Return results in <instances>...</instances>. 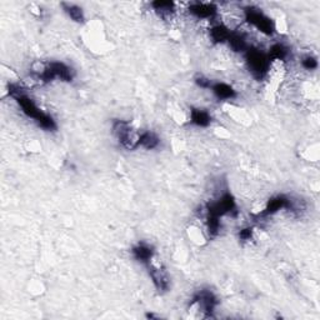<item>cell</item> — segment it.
<instances>
[{"instance_id": "1", "label": "cell", "mask_w": 320, "mask_h": 320, "mask_svg": "<svg viewBox=\"0 0 320 320\" xmlns=\"http://www.w3.org/2000/svg\"><path fill=\"white\" fill-rule=\"evenodd\" d=\"M9 94L17 100V103L19 104V107L22 108L23 113L27 115L28 118H32L33 120L37 121L38 125L40 128L45 129L48 131H54L56 130V123L53 118L49 114L44 113L43 110L38 108V105L35 104L34 100L32 98L28 97L24 92H23L22 88L17 87V85H10L9 87Z\"/></svg>"}, {"instance_id": "2", "label": "cell", "mask_w": 320, "mask_h": 320, "mask_svg": "<svg viewBox=\"0 0 320 320\" xmlns=\"http://www.w3.org/2000/svg\"><path fill=\"white\" fill-rule=\"evenodd\" d=\"M113 133L117 136L118 141L126 150H134L139 146L140 134L136 133L128 121L115 120L113 123Z\"/></svg>"}, {"instance_id": "3", "label": "cell", "mask_w": 320, "mask_h": 320, "mask_svg": "<svg viewBox=\"0 0 320 320\" xmlns=\"http://www.w3.org/2000/svg\"><path fill=\"white\" fill-rule=\"evenodd\" d=\"M245 59H247L248 66L253 75L258 79H262L268 73L270 66L269 56L263 54L257 49H248L245 51Z\"/></svg>"}, {"instance_id": "4", "label": "cell", "mask_w": 320, "mask_h": 320, "mask_svg": "<svg viewBox=\"0 0 320 320\" xmlns=\"http://www.w3.org/2000/svg\"><path fill=\"white\" fill-rule=\"evenodd\" d=\"M245 20L267 35L273 34L275 30L274 23L272 22V19L267 17L263 12H260L259 9H255V8H248L245 10Z\"/></svg>"}, {"instance_id": "5", "label": "cell", "mask_w": 320, "mask_h": 320, "mask_svg": "<svg viewBox=\"0 0 320 320\" xmlns=\"http://www.w3.org/2000/svg\"><path fill=\"white\" fill-rule=\"evenodd\" d=\"M234 209H235V200H234L233 195L225 193L218 200L209 204L206 211H208V215L220 218V216L225 215V214L231 213Z\"/></svg>"}, {"instance_id": "6", "label": "cell", "mask_w": 320, "mask_h": 320, "mask_svg": "<svg viewBox=\"0 0 320 320\" xmlns=\"http://www.w3.org/2000/svg\"><path fill=\"white\" fill-rule=\"evenodd\" d=\"M146 267H148L149 275H150L155 288L158 289L159 291L169 290L170 280H169V277H168L167 272H165L163 268H160L159 265H154L153 260H151Z\"/></svg>"}, {"instance_id": "7", "label": "cell", "mask_w": 320, "mask_h": 320, "mask_svg": "<svg viewBox=\"0 0 320 320\" xmlns=\"http://www.w3.org/2000/svg\"><path fill=\"white\" fill-rule=\"evenodd\" d=\"M193 304H198L201 310L210 316L216 305V298L210 290H200L193 299Z\"/></svg>"}, {"instance_id": "8", "label": "cell", "mask_w": 320, "mask_h": 320, "mask_svg": "<svg viewBox=\"0 0 320 320\" xmlns=\"http://www.w3.org/2000/svg\"><path fill=\"white\" fill-rule=\"evenodd\" d=\"M291 204L293 201L289 199L285 195H278V197L273 198L268 201V205L265 206L264 211H263V215H272L275 214L277 211H279L280 209H291Z\"/></svg>"}, {"instance_id": "9", "label": "cell", "mask_w": 320, "mask_h": 320, "mask_svg": "<svg viewBox=\"0 0 320 320\" xmlns=\"http://www.w3.org/2000/svg\"><path fill=\"white\" fill-rule=\"evenodd\" d=\"M48 66L50 69L51 74H53L54 79L59 78L64 80V82H71L74 78L73 69L66 65V64L60 63V61H51Z\"/></svg>"}, {"instance_id": "10", "label": "cell", "mask_w": 320, "mask_h": 320, "mask_svg": "<svg viewBox=\"0 0 320 320\" xmlns=\"http://www.w3.org/2000/svg\"><path fill=\"white\" fill-rule=\"evenodd\" d=\"M189 12L194 17L200 19H210L216 14V7L214 4H205V3H197L189 7Z\"/></svg>"}, {"instance_id": "11", "label": "cell", "mask_w": 320, "mask_h": 320, "mask_svg": "<svg viewBox=\"0 0 320 320\" xmlns=\"http://www.w3.org/2000/svg\"><path fill=\"white\" fill-rule=\"evenodd\" d=\"M133 255L138 262L143 263V264L148 265L149 263L153 260V250L150 247L145 244H139L136 247L133 248Z\"/></svg>"}, {"instance_id": "12", "label": "cell", "mask_w": 320, "mask_h": 320, "mask_svg": "<svg viewBox=\"0 0 320 320\" xmlns=\"http://www.w3.org/2000/svg\"><path fill=\"white\" fill-rule=\"evenodd\" d=\"M213 90V93L215 94V97L218 99H233L236 95L235 90L230 87V85L225 84V83H216V84H213L210 88Z\"/></svg>"}, {"instance_id": "13", "label": "cell", "mask_w": 320, "mask_h": 320, "mask_svg": "<svg viewBox=\"0 0 320 320\" xmlns=\"http://www.w3.org/2000/svg\"><path fill=\"white\" fill-rule=\"evenodd\" d=\"M190 120L198 126H208L211 121V117L208 112L203 109H193L190 112Z\"/></svg>"}, {"instance_id": "14", "label": "cell", "mask_w": 320, "mask_h": 320, "mask_svg": "<svg viewBox=\"0 0 320 320\" xmlns=\"http://www.w3.org/2000/svg\"><path fill=\"white\" fill-rule=\"evenodd\" d=\"M159 143L160 140L158 136L154 133H150V131L140 134V138H139V145H141L145 149H149V150L155 149L159 145Z\"/></svg>"}, {"instance_id": "15", "label": "cell", "mask_w": 320, "mask_h": 320, "mask_svg": "<svg viewBox=\"0 0 320 320\" xmlns=\"http://www.w3.org/2000/svg\"><path fill=\"white\" fill-rule=\"evenodd\" d=\"M63 8H64V12L69 15L71 20L76 23H83L85 20L84 18V13H83L82 8H79L78 5H74V4H68V3H63Z\"/></svg>"}, {"instance_id": "16", "label": "cell", "mask_w": 320, "mask_h": 320, "mask_svg": "<svg viewBox=\"0 0 320 320\" xmlns=\"http://www.w3.org/2000/svg\"><path fill=\"white\" fill-rule=\"evenodd\" d=\"M230 33V30L224 25H216V27L211 28L210 37L215 43H224V41H228Z\"/></svg>"}, {"instance_id": "17", "label": "cell", "mask_w": 320, "mask_h": 320, "mask_svg": "<svg viewBox=\"0 0 320 320\" xmlns=\"http://www.w3.org/2000/svg\"><path fill=\"white\" fill-rule=\"evenodd\" d=\"M229 45L234 51H247L248 44L243 35L236 34V33H230V37L228 39Z\"/></svg>"}, {"instance_id": "18", "label": "cell", "mask_w": 320, "mask_h": 320, "mask_svg": "<svg viewBox=\"0 0 320 320\" xmlns=\"http://www.w3.org/2000/svg\"><path fill=\"white\" fill-rule=\"evenodd\" d=\"M268 56L269 59H274V60H284L288 56V48L284 46L283 44H275L270 48Z\"/></svg>"}, {"instance_id": "19", "label": "cell", "mask_w": 320, "mask_h": 320, "mask_svg": "<svg viewBox=\"0 0 320 320\" xmlns=\"http://www.w3.org/2000/svg\"><path fill=\"white\" fill-rule=\"evenodd\" d=\"M151 7L154 8L155 12L160 13V14H170V13L174 12L175 4L172 2H154L151 4Z\"/></svg>"}, {"instance_id": "20", "label": "cell", "mask_w": 320, "mask_h": 320, "mask_svg": "<svg viewBox=\"0 0 320 320\" xmlns=\"http://www.w3.org/2000/svg\"><path fill=\"white\" fill-rule=\"evenodd\" d=\"M301 64H303L304 68L308 69V70H313V69L318 68V60H316L315 58H313V56H306V58H304Z\"/></svg>"}, {"instance_id": "21", "label": "cell", "mask_w": 320, "mask_h": 320, "mask_svg": "<svg viewBox=\"0 0 320 320\" xmlns=\"http://www.w3.org/2000/svg\"><path fill=\"white\" fill-rule=\"evenodd\" d=\"M195 82H197V84L199 85L200 88H205V89H210L211 85H213V84H211L210 80L204 78V76H198Z\"/></svg>"}, {"instance_id": "22", "label": "cell", "mask_w": 320, "mask_h": 320, "mask_svg": "<svg viewBox=\"0 0 320 320\" xmlns=\"http://www.w3.org/2000/svg\"><path fill=\"white\" fill-rule=\"evenodd\" d=\"M252 235H253V229L252 228H247V229H243L242 231H240L239 236L242 240H250L252 239Z\"/></svg>"}]
</instances>
